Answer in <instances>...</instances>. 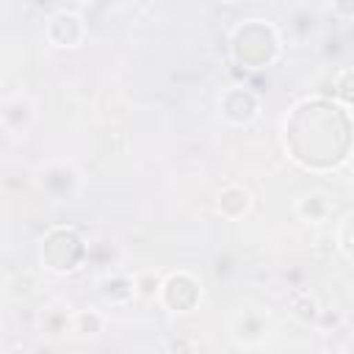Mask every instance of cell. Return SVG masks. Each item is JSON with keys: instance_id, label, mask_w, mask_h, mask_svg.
<instances>
[{"instance_id": "cell-1", "label": "cell", "mask_w": 354, "mask_h": 354, "mask_svg": "<svg viewBox=\"0 0 354 354\" xmlns=\"http://www.w3.org/2000/svg\"><path fill=\"white\" fill-rule=\"evenodd\" d=\"M230 53L232 61L241 64L243 69H263L279 58L282 41L274 25H268L266 19H246L232 30Z\"/></svg>"}, {"instance_id": "cell-2", "label": "cell", "mask_w": 354, "mask_h": 354, "mask_svg": "<svg viewBox=\"0 0 354 354\" xmlns=\"http://www.w3.org/2000/svg\"><path fill=\"white\" fill-rule=\"evenodd\" d=\"M86 257V243L72 227H53L41 241V263L55 274L75 271Z\"/></svg>"}, {"instance_id": "cell-15", "label": "cell", "mask_w": 354, "mask_h": 354, "mask_svg": "<svg viewBox=\"0 0 354 354\" xmlns=\"http://www.w3.org/2000/svg\"><path fill=\"white\" fill-rule=\"evenodd\" d=\"M337 243H340V249L354 260V213L343 221V227H340V232H337Z\"/></svg>"}, {"instance_id": "cell-5", "label": "cell", "mask_w": 354, "mask_h": 354, "mask_svg": "<svg viewBox=\"0 0 354 354\" xmlns=\"http://www.w3.org/2000/svg\"><path fill=\"white\" fill-rule=\"evenodd\" d=\"M218 108H221V116L230 124L243 127V124H252L257 119V113H260V97L252 88H246V86H232V88H227L221 94Z\"/></svg>"}, {"instance_id": "cell-14", "label": "cell", "mask_w": 354, "mask_h": 354, "mask_svg": "<svg viewBox=\"0 0 354 354\" xmlns=\"http://www.w3.org/2000/svg\"><path fill=\"white\" fill-rule=\"evenodd\" d=\"M332 94L343 102V105H351L354 108V66H346L335 75L332 80Z\"/></svg>"}, {"instance_id": "cell-7", "label": "cell", "mask_w": 354, "mask_h": 354, "mask_svg": "<svg viewBox=\"0 0 354 354\" xmlns=\"http://www.w3.org/2000/svg\"><path fill=\"white\" fill-rule=\"evenodd\" d=\"M41 188H44L50 196H55V199H66V196H72L75 188H77V174H75V169L66 166V163H50V166L41 171Z\"/></svg>"}, {"instance_id": "cell-4", "label": "cell", "mask_w": 354, "mask_h": 354, "mask_svg": "<svg viewBox=\"0 0 354 354\" xmlns=\"http://www.w3.org/2000/svg\"><path fill=\"white\" fill-rule=\"evenodd\" d=\"M44 36L50 44L61 47V50H69V47H77L83 44L86 39V22L77 11H69V8H58L50 14L47 25H44Z\"/></svg>"}, {"instance_id": "cell-9", "label": "cell", "mask_w": 354, "mask_h": 354, "mask_svg": "<svg viewBox=\"0 0 354 354\" xmlns=\"http://www.w3.org/2000/svg\"><path fill=\"white\" fill-rule=\"evenodd\" d=\"M329 210H332V205L324 191H307L296 199V216L307 224H321L329 216Z\"/></svg>"}, {"instance_id": "cell-3", "label": "cell", "mask_w": 354, "mask_h": 354, "mask_svg": "<svg viewBox=\"0 0 354 354\" xmlns=\"http://www.w3.org/2000/svg\"><path fill=\"white\" fill-rule=\"evenodd\" d=\"M202 299V285L188 271H174L163 279L160 301L174 313H191Z\"/></svg>"}, {"instance_id": "cell-11", "label": "cell", "mask_w": 354, "mask_h": 354, "mask_svg": "<svg viewBox=\"0 0 354 354\" xmlns=\"http://www.w3.org/2000/svg\"><path fill=\"white\" fill-rule=\"evenodd\" d=\"M288 307H290V315H293L296 321H301V324H315V321H321V313H324V310L318 307L315 296H310V293H304V290H296V293L290 296Z\"/></svg>"}, {"instance_id": "cell-8", "label": "cell", "mask_w": 354, "mask_h": 354, "mask_svg": "<svg viewBox=\"0 0 354 354\" xmlns=\"http://www.w3.org/2000/svg\"><path fill=\"white\" fill-rule=\"evenodd\" d=\"M252 207V194L243 188V185H224L218 191V199H216V210L221 213V218L227 221H238L249 213Z\"/></svg>"}, {"instance_id": "cell-12", "label": "cell", "mask_w": 354, "mask_h": 354, "mask_svg": "<svg viewBox=\"0 0 354 354\" xmlns=\"http://www.w3.org/2000/svg\"><path fill=\"white\" fill-rule=\"evenodd\" d=\"M133 288H136V296L141 299H160V290H163V277L158 271H138L133 277Z\"/></svg>"}, {"instance_id": "cell-16", "label": "cell", "mask_w": 354, "mask_h": 354, "mask_svg": "<svg viewBox=\"0 0 354 354\" xmlns=\"http://www.w3.org/2000/svg\"><path fill=\"white\" fill-rule=\"evenodd\" d=\"M329 11L335 17H354V0H337L329 6Z\"/></svg>"}, {"instance_id": "cell-6", "label": "cell", "mask_w": 354, "mask_h": 354, "mask_svg": "<svg viewBox=\"0 0 354 354\" xmlns=\"http://www.w3.org/2000/svg\"><path fill=\"white\" fill-rule=\"evenodd\" d=\"M0 122H3L6 133H25L30 127V122H33V102L28 97H22V94L3 100Z\"/></svg>"}, {"instance_id": "cell-10", "label": "cell", "mask_w": 354, "mask_h": 354, "mask_svg": "<svg viewBox=\"0 0 354 354\" xmlns=\"http://www.w3.org/2000/svg\"><path fill=\"white\" fill-rule=\"evenodd\" d=\"M97 290L105 301L111 304H127L133 296H136V288H133V277L127 274H105L100 282H97Z\"/></svg>"}, {"instance_id": "cell-17", "label": "cell", "mask_w": 354, "mask_h": 354, "mask_svg": "<svg viewBox=\"0 0 354 354\" xmlns=\"http://www.w3.org/2000/svg\"><path fill=\"white\" fill-rule=\"evenodd\" d=\"M348 354H354V340H351V346H348Z\"/></svg>"}, {"instance_id": "cell-13", "label": "cell", "mask_w": 354, "mask_h": 354, "mask_svg": "<svg viewBox=\"0 0 354 354\" xmlns=\"http://www.w3.org/2000/svg\"><path fill=\"white\" fill-rule=\"evenodd\" d=\"M72 321H75V332H80L86 337H94L105 329V315L97 310H80V313H75Z\"/></svg>"}]
</instances>
